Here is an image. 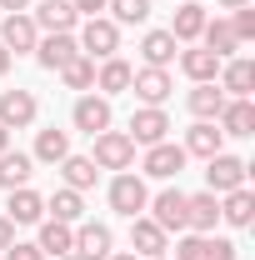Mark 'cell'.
Segmentation results:
<instances>
[{"label": "cell", "instance_id": "46", "mask_svg": "<svg viewBox=\"0 0 255 260\" xmlns=\"http://www.w3.org/2000/svg\"><path fill=\"white\" fill-rule=\"evenodd\" d=\"M60 260H85V255H80V250H65V255Z\"/></svg>", "mask_w": 255, "mask_h": 260}, {"label": "cell", "instance_id": "40", "mask_svg": "<svg viewBox=\"0 0 255 260\" xmlns=\"http://www.w3.org/2000/svg\"><path fill=\"white\" fill-rule=\"evenodd\" d=\"M15 245V225H10V215H0V250H10Z\"/></svg>", "mask_w": 255, "mask_h": 260}, {"label": "cell", "instance_id": "20", "mask_svg": "<svg viewBox=\"0 0 255 260\" xmlns=\"http://www.w3.org/2000/svg\"><path fill=\"white\" fill-rule=\"evenodd\" d=\"M185 155H200V160H210V155H220L225 150V135L215 120H195L190 130H185V145H180Z\"/></svg>", "mask_w": 255, "mask_h": 260}, {"label": "cell", "instance_id": "29", "mask_svg": "<svg viewBox=\"0 0 255 260\" xmlns=\"http://www.w3.org/2000/svg\"><path fill=\"white\" fill-rule=\"evenodd\" d=\"M175 50H180V45H175L170 30H145V40H140V60L155 65V70H165V65L175 60Z\"/></svg>", "mask_w": 255, "mask_h": 260}, {"label": "cell", "instance_id": "24", "mask_svg": "<svg viewBox=\"0 0 255 260\" xmlns=\"http://www.w3.org/2000/svg\"><path fill=\"white\" fill-rule=\"evenodd\" d=\"M220 220H225V225H235V230L255 225V195L245 190V185L230 190V195H220Z\"/></svg>", "mask_w": 255, "mask_h": 260}, {"label": "cell", "instance_id": "6", "mask_svg": "<svg viewBox=\"0 0 255 260\" xmlns=\"http://www.w3.org/2000/svg\"><path fill=\"white\" fill-rule=\"evenodd\" d=\"M145 210H150V220H155L165 235H170V230H190V215H185V190H175V185H165V190H160Z\"/></svg>", "mask_w": 255, "mask_h": 260}, {"label": "cell", "instance_id": "23", "mask_svg": "<svg viewBox=\"0 0 255 260\" xmlns=\"http://www.w3.org/2000/svg\"><path fill=\"white\" fill-rule=\"evenodd\" d=\"M130 75H135V65L120 60V55H110V60L95 65V90L110 100V95H120V90H130Z\"/></svg>", "mask_w": 255, "mask_h": 260}, {"label": "cell", "instance_id": "37", "mask_svg": "<svg viewBox=\"0 0 255 260\" xmlns=\"http://www.w3.org/2000/svg\"><path fill=\"white\" fill-rule=\"evenodd\" d=\"M230 25H235V35H240V45H245V40H255V10H250V5L230 10Z\"/></svg>", "mask_w": 255, "mask_h": 260}, {"label": "cell", "instance_id": "41", "mask_svg": "<svg viewBox=\"0 0 255 260\" xmlns=\"http://www.w3.org/2000/svg\"><path fill=\"white\" fill-rule=\"evenodd\" d=\"M0 10H10V15H25V10H30V0H0Z\"/></svg>", "mask_w": 255, "mask_h": 260}, {"label": "cell", "instance_id": "8", "mask_svg": "<svg viewBox=\"0 0 255 260\" xmlns=\"http://www.w3.org/2000/svg\"><path fill=\"white\" fill-rule=\"evenodd\" d=\"M185 160H190V155H185L175 140H160V145H145V165H140V170H145L150 180H175V175L185 170Z\"/></svg>", "mask_w": 255, "mask_h": 260}, {"label": "cell", "instance_id": "21", "mask_svg": "<svg viewBox=\"0 0 255 260\" xmlns=\"http://www.w3.org/2000/svg\"><path fill=\"white\" fill-rule=\"evenodd\" d=\"M200 45H205L215 60H230V55L240 50V35H235V25H230L225 15H215V20H205V30H200Z\"/></svg>", "mask_w": 255, "mask_h": 260}, {"label": "cell", "instance_id": "45", "mask_svg": "<svg viewBox=\"0 0 255 260\" xmlns=\"http://www.w3.org/2000/svg\"><path fill=\"white\" fill-rule=\"evenodd\" d=\"M225 10H240V5H250V0H220Z\"/></svg>", "mask_w": 255, "mask_h": 260}, {"label": "cell", "instance_id": "30", "mask_svg": "<svg viewBox=\"0 0 255 260\" xmlns=\"http://www.w3.org/2000/svg\"><path fill=\"white\" fill-rule=\"evenodd\" d=\"M45 215H50V220H65V225H80V215H85V195L65 185V190H55L50 200H45Z\"/></svg>", "mask_w": 255, "mask_h": 260}, {"label": "cell", "instance_id": "15", "mask_svg": "<svg viewBox=\"0 0 255 260\" xmlns=\"http://www.w3.org/2000/svg\"><path fill=\"white\" fill-rule=\"evenodd\" d=\"M5 195H10V205H5L10 225H40V220H45V195L40 190L20 185V190H5Z\"/></svg>", "mask_w": 255, "mask_h": 260}, {"label": "cell", "instance_id": "28", "mask_svg": "<svg viewBox=\"0 0 255 260\" xmlns=\"http://www.w3.org/2000/svg\"><path fill=\"white\" fill-rule=\"evenodd\" d=\"M40 255H55L60 260L65 250H75V225H65V220H40Z\"/></svg>", "mask_w": 255, "mask_h": 260}, {"label": "cell", "instance_id": "26", "mask_svg": "<svg viewBox=\"0 0 255 260\" xmlns=\"http://www.w3.org/2000/svg\"><path fill=\"white\" fill-rule=\"evenodd\" d=\"M65 155H70V130H40L35 135V150H30V160H40V165H60Z\"/></svg>", "mask_w": 255, "mask_h": 260}, {"label": "cell", "instance_id": "31", "mask_svg": "<svg viewBox=\"0 0 255 260\" xmlns=\"http://www.w3.org/2000/svg\"><path fill=\"white\" fill-rule=\"evenodd\" d=\"M185 105H190L195 120H215V115H220V105H225V90L215 85V80H210V85H190Z\"/></svg>", "mask_w": 255, "mask_h": 260}, {"label": "cell", "instance_id": "4", "mask_svg": "<svg viewBox=\"0 0 255 260\" xmlns=\"http://www.w3.org/2000/svg\"><path fill=\"white\" fill-rule=\"evenodd\" d=\"M245 175H250V165L240 160V155H210L205 160V180H210V195H230V190H240L245 185Z\"/></svg>", "mask_w": 255, "mask_h": 260}, {"label": "cell", "instance_id": "39", "mask_svg": "<svg viewBox=\"0 0 255 260\" xmlns=\"http://www.w3.org/2000/svg\"><path fill=\"white\" fill-rule=\"evenodd\" d=\"M70 5H75V15H80V20H90V15L105 10V0H70Z\"/></svg>", "mask_w": 255, "mask_h": 260}, {"label": "cell", "instance_id": "19", "mask_svg": "<svg viewBox=\"0 0 255 260\" xmlns=\"http://www.w3.org/2000/svg\"><path fill=\"white\" fill-rule=\"evenodd\" d=\"M205 5L200 0H180V10H175V20H170V35H175V45H195L200 30H205Z\"/></svg>", "mask_w": 255, "mask_h": 260}, {"label": "cell", "instance_id": "2", "mask_svg": "<svg viewBox=\"0 0 255 260\" xmlns=\"http://www.w3.org/2000/svg\"><path fill=\"white\" fill-rule=\"evenodd\" d=\"M95 145H90V160H95V170H130L135 165V140H130L125 130H100V135H90Z\"/></svg>", "mask_w": 255, "mask_h": 260}, {"label": "cell", "instance_id": "27", "mask_svg": "<svg viewBox=\"0 0 255 260\" xmlns=\"http://www.w3.org/2000/svg\"><path fill=\"white\" fill-rule=\"evenodd\" d=\"M180 70L190 75L195 85H210V80L220 75V60H215L205 45H190V50H180Z\"/></svg>", "mask_w": 255, "mask_h": 260}, {"label": "cell", "instance_id": "17", "mask_svg": "<svg viewBox=\"0 0 255 260\" xmlns=\"http://www.w3.org/2000/svg\"><path fill=\"white\" fill-rule=\"evenodd\" d=\"M75 250H80L85 260H105L110 250H115L110 225H100V220H80V225H75Z\"/></svg>", "mask_w": 255, "mask_h": 260}, {"label": "cell", "instance_id": "12", "mask_svg": "<svg viewBox=\"0 0 255 260\" xmlns=\"http://www.w3.org/2000/svg\"><path fill=\"white\" fill-rule=\"evenodd\" d=\"M70 120H75V130H85V135H100V130H110L115 110H110V100H105V95H80V100H75V110H70Z\"/></svg>", "mask_w": 255, "mask_h": 260}, {"label": "cell", "instance_id": "16", "mask_svg": "<svg viewBox=\"0 0 255 260\" xmlns=\"http://www.w3.org/2000/svg\"><path fill=\"white\" fill-rule=\"evenodd\" d=\"M215 125H220V135H230V140H245V135H255V105L250 100H225L220 115H215Z\"/></svg>", "mask_w": 255, "mask_h": 260}, {"label": "cell", "instance_id": "34", "mask_svg": "<svg viewBox=\"0 0 255 260\" xmlns=\"http://www.w3.org/2000/svg\"><path fill=\"white\" fill-rule=\"evenodd\" d=\"M55 75H60L70 90H90V85H95V60H90V55H75V60L65 65V70H55Z\"/></svg>", "mask_w": 255, "mask_h": 260}, {"label": "cell", "instance_id": "38", "mask_svg": "<svg viewBox=\"0 0 255 260\" xmlns=\"http://www.w3.org/2000/svg\"><path fill=\"white\" fill-rule=\"evenodd\" d=\"M5 260H45V255H40V245H35V240H15V245L5 250Z\"/></svg>", "mask_w": 255, "mask_h": 260}, {"label": "cell", "instance_id": "18", "mask_svg": "<svg viewBox=\"0 0 255 260\" xmlns=\"http://www.w3.org/2000/svg\"><path fill=\"white\" fill-rule=\"evenodd\" d=\"M185 215H190L195 235H215V225H220V195H210V190L185 195Z\"/></svg>", "mask_w": 255, "mask_h": 260}, {"label": "cell", "instance_id": "5", "mask_svg": "<svg viewBox=\"0 0 255 260\" xmlns=\"http://www.w3.org/2000/svg\"><path fill=\"white\" fill-rule=\"evenodd\" d=\"M25 15L35 20V30H45V35H75V25H80V15H75L70 0H40Z\"/></svg>", "mask_w": 255, "mask_h": 260}, {"label": "cell", "instance_id": "13", "mask_svg": "<svg viewBox=\"0 0 255 260\" xmlns=\"http://www.w3.org/2000/svg\"><path fill=\"white\" fill-rule=\"evenodd\" d=\"M130 250H135L140 260L165 255V250H170V235H165V230H160L150 215H135V220H130Z\"/></svg>", "mask_w": 255, "mask_h": 260}, {"label": "cell", "instance_id": "3", "mask_svg": "<svg viewBox=\"0 0 255 260\" xmlns=\"http://www.w3.org/2000/svg\"><path fill=\"white\" fill-rule=\"evenodd\" d=\"M145 205H150V190H145V180H140L135 170H120V175L110 180V210H115V215H125V220H135Z\"/></svg>", "mask_w": 255, "mask_h": 260}, {"label": "cell", "instance_id": "43", "mask_svg": "<svg viewBox=\"0 0 255 260\" xmlns=\"http://www.w3.org/2000/svg\"><path fill=\"white\" fill-rule=\"evenodd\" d=\"M5 70H10V50L0 45V80H5Z\"/></svg>", "mask_w": 255, "mask_h": 260}, {"label": "cell", "instance_id": "22", "mask_svg": "<svg viewBox=\"0 0 255 260\" xmlns=\"http://www.w3.org/2000/svg\"><path fill=\"white\" fill-rule=\"evenodd\" d=\"M75 55H80L75 35H45V40L35 45V60H40V70H65Z\"/></svg>", "mask_w": 255, "mask_h": 260}, {"label": "cell", "instance_id": "33", "mask_svg": "<svg viewBox=\"0 0 255 260\" xmlns=\"http://www.w3.org/2000/svg\"><path fill=\"white\" fill-rule=\"evenodd\" d=\"M115 25H145L150 20V0H105Z\"/></svg>", "mask_w": 255, "mask_h": 260}, {"label": "cell", "instance_id": "25", "mask_svg": "<svg viewBox=\"0 0 255 260\" xmlns=\"http://www.w3.org/2000/svg\"><path fill=\"white\" fill-rule=\"evenodd\" d=\"M35 175V160L25 150H5L0 155V190H20V185H30Z\"/></svg>", "mask_w": 255, "mask_h": 260}, {"label": "cell", "instance_id": "44", "mask_svg": "<svg viewBox=\"0 0 255 260\" xmlns=\"http://www.w3.org/2000/svg\"><path fill=\"white\" fill-rule=\"evenodd\" d=\"M5 150H10V130L0 125V155H5Z\"/></svg>", "mask_w": 255, "mask_h": 260}, {"label": "cell", "instance_id": "10", "mask_svg": "<svg viewBox=\"0 0 255 260\" xmlns=\"http://www.w3.org/2000/svg\"><path fill=\"white\" fill-rule=\"evenodd\" d=\"M40 115V100L30 90H0V125L5 130H25Z\"/></svg>", "mask_w": 255, "mask_h": 260}, {"label": "cell", "instance_id": "36", "mask_svg": "<svg viewBox=\"0 0 255 260\" xmlns=\"http://www.w3.org/2000/svg\"><path fill=\"white\" fill-rule=\"evenodd\" d=\"M205 260H240V250L225 235H205Z\"/></svg>", "mask_w": 255, "mask_h": 260}, {"label": "cell", "instance_id": "14", "mask_svg": "<svg viewBox=\"0 0 255 260\" xmlns=\"http://www.w3.org/2000/svg\"><path fill=\"white\" fill-rule=\"evenodd\" d=\"M0 45H5L10 55H35V45H40L35 20H30V15H5V25H0Z\"/></svg>", "mask_w": 255, "mask_h": 260}, {"label": "cell", "instance_id": "47", "mask_svg": "<svg viewBox=\"0 0 255 260\" xmlns=\"http://www.w3.org/2000/svg\"><path fill=\"white\" fill-rule=\"evenodd\" d=\"M150 260H170V255H150Z\"/></svg>", "mask_w": 255, "mask_h": 260}, {"label": "cell", "instance_id": "9", "mask_svg": "<svg viewBox=\"0 0 255 260\" xmlns=\"http://www.w3.org/2000/svg\"><path fill=\"white\" fill-rule=\"evenodd\" d=\"M135 145H160L165 135H170V115H165V105H140L135 115H130V130H125Z\"/></svg>", "mask_w": 255, "mask_h": 260}, {"label": "cell", "instance_id": "7", "mask_svg": "<svg viewBox=\"0 0 255 260\" xmlns=\"http://www.w3.org/2000/svg\"><path fill=\"white\" fill-rule=\"evenodd\" d=\"M220 90H225V100H250V90H255V60L250 55H230V60H220Z\"/></svg>", "mask_w": 255, "mask_h": 260}, {"label": "cell", "instance_id": "1", "mask_svg": "<svg viewBox=\"0 0 255 260\" xmlns=\"http://www.w3.org/2000/svg\"><path fill=\"white\" fill-rule=\"evenodd\" d=\"M75 45H80V55H90V60H110V55H120V25H115L110 15H90V20H80Z\"/></svg>", "mask_w": 255, "mask_h": 260}, {"label": "cell", "instance_id": "48", "mask_svg": "<svg viewBox=\"0 0 255 260\" xmlns=\"http://www.w3.org/2000/svg\"><path fill=\"white\" fill-rule=\"evenodd\" d=\"M200 5H205V0H200Z\"/></svg>", "mask_w": 255, "mask_h": 260}, {"label": "cell", "instance_id": "32", "mask_svg": "<svg viewBox=\"0 0 255 260\" xmlns=\"http://www.w3.org/2000/svg\"><path fill=\"white\" fill-rule=\"evenodd\" d=\"M60 175H65V185H70V190H80V195L100 180V170H95L90 155H65V160H60Z\"/></svg>", "mask_w": 255, "mask_h": 260}, {"label": "cell", "instance_id": "42", "mask_svg": "<svg viewBox=\"0 0 255 260\" xmlns=\"http://www.w3.org/2000/svg\"><path fill=\"white\" fill-rule=\"evenodd\" d=\"M105 260H140V255H135V250H110Z\"/></svg>", "mask_w": 255, "mask_h": 260}, {"label": "cell", "instance_id": "11", "mask_svg": "<svg viewBox=\"0 0 255 260\" xmlns=\"http://www.w3.org/2000/svg\"><path fill=\"white\" fill-rule=\"evenodd\" d=\"M130 90L140 95V105H165V100H170V90H175V80H170V70L140 65V70L130 75Z\"/></svg>", "mask_w": 255, "mask_h": 260}, {"label": "cell", "instance_id": "35", "mask_svg": "<svg viewBox=\"0 0 255 260\" xmlns=\"http://www.w3.org/2000/svg\"><path fill=\"white\" fill-rule=\"evenodd\" d=\"M175 260H205V235H180L175 240Z\"/></svg>", "mask_w": 255, "mask_h": 260}]
</instances>
